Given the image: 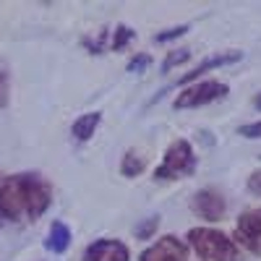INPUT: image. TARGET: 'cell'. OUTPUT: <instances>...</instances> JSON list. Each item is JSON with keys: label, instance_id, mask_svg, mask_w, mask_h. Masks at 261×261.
<instances>
[{"label": "cell", "instance_id": "cell-7", "mask_svg": "<svg viewBox=\"0 0 261 261\" xmlns=\"http://www.w3.org/2000/svg\"><path fill=\"white\" fill-rule=\"evenodd\" d=\"M141 261H188V246L175 235H162L141 253Z\"/></svg>", "mask_w": 261, "mask_h": 261}, {"label": "cell", "instance_id": "cell-18", "mask_svg": "<svg viewBox=\"0 0 261 261\" xmlns=\"http://www.w3.org/2000/svg\"><path fill=\"white\" fill-rule=\"evenodd\" d=\"M105 42H107V32H99L94 39H89V37H84L81 39V45L89 50L92 55H102V50H105Z\"/></svg>", "mask_w": 261, "mask_h": 261}, {"label": "cell", "instance_id": "cell-1", "mask_svg": "<svg viewBox=\"0 0 261 261\" xmlns=\"http://www.w3.org/2000/svg\"><path fill=\"white\" fill-rule=\"evenodd\" d=\"M53 204V186L39 172L0 175V225L34 222Z\"/></svg>", "mask_w": 261, "mask_h": 261}, {"label": "cell", "instance_id": "cell-14", "mask_svg": "<svg viewBox=\"0 0 261 261\" xmlns=\"http://www.w3.org/2000/svg\"><path fill=\"white\" fill-rule=\"evenodd\" d=\"M157 227H160V214H151L146 220H141L136 227H134V235L139 241H151V238L157 235Z\"/></svg>", "mask_w": 261, "mask_h": 261}, {"label": "cell", "instance_id": "cell-12", "mask_svg": "<svg viewBox=\"0 0 261 261\" xmlns=\"http://www.w3.org/2000/svg\"><path fill=\"white\" fill-rule=\"evenodd\" d=\"M144 167H146L144 157H139L134 149H128L125 154H123V162H120V175L123 178H139L141 172H144Z\"/></svg>", "mask_w": 261, "mask_h": 261}, {"label": "cell", "instance_id": "cell-9", "mask_svg": "<svg viewBox=\"0 0 261 261\" xmlns=\"http://www.w3.org/2000/svg\"><path fill=\"white\" fill-rule=\"evenodd\" d=\"M238 60H243V53H241V50L217 53V55L206 58L204 63H199V65H196L193 71H188L186 76H180V79L175 81V86H186V84H191V81H199V76H201V73H206V71H214V68H222V65H232V63H238Z\"/></svg>", "mask_w": 261, "mask_h": 261}, {"label": "cell", "instance_id": "cell-6", "mask_svg": "<svg viewBox=\"0 0 261 261\" xmlns=\"http://www.w3.org/2000/svg\"><path fill=\"white\" fill-rule=\"evenodd\" d=\"M191 209L199 214L201 220L217 222V220H222V217H225L227 201H225V196L217 191V188H201V191L191 199Z\"/></svg>", "mask_w": 261, "mask_h": 261}, {"label": "cell", "instance_id": "cell-4", "mask_svg": "<svg viewBox=\"0 0 261 261\" xmlns=\"http://www.w3.org/2000/svg\"><path fill=\"white\" fill-rule=\"evenodd\" d=\"M230 92V86L217 81V79H206V81H196L191 86H183L180 94L175 97V110H193V107H204L209 102L222 99Z\"/></svg>", "mask_w": 261, "mask_h": 261}, {"label": "cell", "instance_id": "cell-16", "mask_svg": "<svg viewBox=\"0 0 261 261\" xmlns=\"http://www.w3.org/2000/svg\"><path fill=\"white\" fill-rule=\"evenodd\" d=\"M188 32H191V24H180V27H172V29H165V32L154 34V42L157 45H165V42H172V39H178Z\"/></svg>", "mask_w": 261, "mask_h": 261}, {"label": "cell", "instance_id": "cell-13", "mask_svg": "<svg viewBox=\"0 0 261 261\" xmlns=\"http://www.w3.org/2000/svg\"><path fill=\"white\" fill-rule=\"evenodd\" d=\"M134 39H136V32H134V29H130V27H125V24H118L107 45H110V50L120 53V50H125V47L130 45V42H134Z\"/></svg>", "mask_w": 261, "mask_h": 261}, {"label": "cell", "instance_id": "cell-2", "mask_svg": "<svg viewBox=\"0 0 261 261\" xmlns=\"http://www.w3.org/2000/svg\"><path fill=\"white\" fill-rule=\"evenodd\" d=\"M188 243L201 261H241L238 243L230 235L214 227H191Z\"/></svg>", "mask_w": 261, "mask_h": 261}, {"label": "cell", "instance_id": "cell-3", "mask_svg": "<svg viewBox=\"0 0 261 261\" xmlns=\"http://www.w3.org/2000/svg\"><path fill=\"white\" fill-rule=\"evenodd\" d=\"M196 167H199V157H196L193 146L186 141V139H175L165 157H162V165L154 170V178L157 180H178V178H188L196 172Z\"/></svg>", "mask_w": 261, "mask_h": 261}, {"label": "cell", "instance_id": "cell-10", "mask_svg": "<svg viewBox=\"0 0 261 261\" xmlns=\"http://www.w3.org/2000/svg\"><path fill=\"white\" fill-rule=\"evenodd\" d=\"M47 251L53 253H65L71 246V227L65 225L63 220H53L50 230H47Z\"/></svg>", "mask_w": 261, "mask_h": 261}, {"label": "cell", "instance_id": "cell-17", "mask_svg": "<svg viewBox=\"0 0 261 261\" xmlns=\"http://www.w3.org/2000/svg\"><path fill=\"white\" fill-rule=\"evenodd\" d=\"M8 97H11V73L6 65H0V110L8 105Z\"/></svg>", "mask_w": 261, "mask_h": 261}, {"label": "cell", "instance_id": "cell-8", "mask_svg": "<svg viewBox=\"0 0 261 261\" xmlns=\"http://www.w3.org/2000/svg\"><path fill=\"white\" fill-rule=\"evenodd\" d=\"M81 261H130V251L123 241L115 238H99L92 246H86Z\"/></svg>", "mask_w": 261, "mask_h": 261}, {"label": "cell", "instance_id": "cell-5", "mask_svg": "<svg viewBox=\"0 0 261 261\" xmlns=\"http://www.w3.org/2000/svg\"><path fill=\"white\" fill-rule=\"evenodd\" d=\"M235 241L246 251L261 256V206L246 209L235 222Z\"/></svg>", "mask_w": 261, "mask_h": 261}, {"label": "cell", "instance_id": "cell-21", "mask_svg": "<svg viewBox=\"0 0 261 261\" xmlns=\"http://www.w3.org/2000/svg\"><path fill=\"white\" fill-rule=\"evenodd\" d=\"M248 191H251L253 196H261V167L253 170L251 175H248Z\"/></svg>", "mask_w": 261, "mask_h": 261}, {"label": "cell", "instance_id": "cell-20", "mask_svg": "<svg viewBox=\"0 0 261 261\" xmlns=\"http://www.w3.org/2000/svg\"><path fill=\"white\" fill-rule=\"evenodd\" d=\"M238 134L246 136V139H261V120L248 123V125H241V128H238Z\"/></svg>", "mask_w": 261, "mask_h": 261}, {"label": "cell", "instance_id": "cell-15", "mask_svg": "<svg viewBox=\"0 0 261 261\" xmlns=\"http://www.w3.org/2000/svg\"><path fill=\"white\" fill-rule=\"evenodd\" d=\"M188 58H191V50H172V53H167V58L162 63V73H170L175 65H183Z\"/></svg>", "mask_w": 261, "mask_h": 261}, {"label": "cell", "instance_id": "cell-22", "mask_svg": "<svg viewBox=\"0 0 261 261\" xmlns=\"http://www.w3.org/2000/svg\"><path fill=\"white\" fill-rule=\"evenodd\" d=\"M253 107H256V110H261V94H258V97L253 99Z\"/></svg>", "mask_w": 261, "mask_h": 261}, {"label": "cell", "instance_id": "cell-11", "mask_svg": "<svg viewBox=\"0 0 261 261\" xmlns=\"http://www.w3.org/2000/svg\"><path fill=\"white\" fill-rule=\"evenodd\" d=\"M99 123H102V113H84V115H79V118L73 120L71 136H73L76 141H89V139L94 136V130L99 128Z\"/></svg>", "mask_w": 261, "mask_h": 261}, {"label": "cell", "instance_id": "cell-19", "mask_svg": "<svg viewBox=\"0 0 261 261\" xmlns=\"http://www.w3.org/2000/svg\"><path fill=\"white\" fill-rule=\"evenodd\" d=\"M149 65H151V58H149V55H144V53H139L136 58H130V60H128L125 68H128V73H144V71L149 68Z\"/></svg>", "mask_w": 261, "mask_h": 261}]
</instances>
